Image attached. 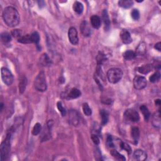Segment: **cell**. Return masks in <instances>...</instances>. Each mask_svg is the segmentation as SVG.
<instances>
[{"mask_svg": "<svg viewBox=\"0 0 161 161\" xmlns=\"http://www.w3.org/2000/svg\"><path fill=\"white\" fill-rule=\"evenodd\" d=\"M3 18L9 27H15L20 23V15L17 10L12 6H8L3 12Z\"/></svg>", "mask_w": 161, "mask_h": 161, "instance_id": "1", "label": "cell"}, {"mask_svg": "<svg viewBox=\"0 0 161 161\" xmlns=\"http://www.w3.org/2000/svg\"><path fill=\"white\" fill-rule=\"evenodd\" d=\"M11 133H8L5 140L1 144L0 152H1V160H5L8 159L10 154V139H11Z\"/></svg>", "mask_w": 161, "mask_h": 161, "instance_id": "2", "label": "cell"}, {"mask_svg": "<svg viewBox=\"0 0 161 161\" xmlns=\"http://www.w3.org/2000/svg\"><path fill=\"white\" fill-rule=\"evenodd\" d=\"M34 87L38 91L43 92L47 89V84L46 81V77L43 71L40 72L36 77L34 81Z\"/></svg>", "mask_w": 161, "mask_h": 161, "instance_id": "3", "label": "cell"}, {"mask_svg": "<svg viewBox=\"0 0 161 161\" xmlns=\"http://www.w3.org/2000/svg\"><path fill=\"white\" fill-rule=\"evenodd\" d=\"M123 71L119 68H112L107 72V78L108 81L112 84L118 83L123 77Z\"/></svg>", "mask_w": 161, "mask_h": 161, "instance_id": "4", "label": "cell"}, {"mask_svg": "<svg viewBox=\"0 0 161 161\" xmlns=\"http://www.w3.org/2000/svg\"><path fill=\"white\" fill-rule=\"evenodd\" d=\"M1 73V79L3 80V83L7 86L12 85L13 80H14V77H13V75L12 73V72L7 68H2Z\"/></svg>", "mask_w": 161, "mask_h": 161, "instance_id": "5", "label": "cell"}, {"mask_svg": "<svg viewBox=\"0 0 161 161\" xmlns=\"http://www.w3.org/2000/svg\"><path fill=\"white\" fill-rule=\"evenodd\" d=\"M124 118L126 122H138L140 120V116L136 111L132 109L126 110L124 113Z\"/></svg>", "mask_w": 161, "mask_h": 161, "instance_id": "6", "label": "cell"}, {"mask_svg": "<svg viewBox=\"0 0 161 161\" xmlns=\"http://www.w3.org/2000/svg\"><path fill=\"white\" fill-rule=\"evenodd\" d=\"M133 87L137 90L143 89L147 86V79L143 76H137L133 79Z\"/></svg>", "mask_w": 161, "mask_h": 161, "instance_id": "7", "label": "cell"}, {"mask_svg": "<svg viewBox=\"0 0 161 161\" xmlns=\"http://www.w3.org/2000/svg\"><path fill=\"white\" fill-rule=\"evenodd\" d=\"M69 42L73 45H77L79 42L78 31L74 27H70L68 31Z\"/></svg>", "mask_w": 161, "mask_h": 161, "instance_id": "8", "label": "cell"}, {"mask_svg": "<svg viewBox=\"0 0 161 161\" xmlns=\"http://www.w3.org/2000/svg\"><path fill=\"white\" fill-rule=\"evenodd\" d=\"M52 121H49L47 122V125H45L44 129H43L42 132V135L41 137V140L42 142L43 141H47L49 139H50L51 137V133H50V130H51V128L52 126Z\"/></svg>", "mask_w": 161, "mask_h": 161, "instance_id": "9", "label": "cell"}, {"mask_svg": "<svg viewBox=\"0 0 161 161\" xmlns=\"http://www.w3.org/2000/svg\"><path fill=\"white\" fill-rule=\"evenodd\" d=\"M69 120L74 126H78L79 124V115L76 110H70L69 112Z\"/></svg>", "mask_w": 161, "mask_h": 161, "instance_id": "10", "label": "cell"}, {"mask_svg": "<svg viewBox=\"0 0 161 161\" xmlns=\"http://www.w3.org/2000/svg\"><path fill=\"white\" fill-rule=\"evenodd\" d=\"M80 30L82 34L85 37H89L92 33V30L90 27L89 24L86 21H84L81 23L80 26Z\"/></svg>", "mask_w": 161, "mask_h": 161, "instance_id": "11", "label": "cell"}, {"mask_svg": "<svg viewBox=\"0 0 161 161\" xmlns=\"http://www.w3.org/2000/svg\"><path fill=\"white\" fill-rule=\"evenodd\" d=\"M133 159L139 161H143L147 159V155L145 151L141 149H137L135 150L133 155Z\"/></svg>", "mask_w": 161, "mask_h": 161, "instance_id": "12", "label": "cell"}, {"mask_svg": "<svg viewBox=\"0 0 161 161\" xmlns=\"http://www.w3.org/2000/svg\"><path fill=\"white\" fill-rule=\"evenodd\" d=\"M120 38L122 41L125 44H129L132 42V38L130 35V33L126 30H123L120 33Z\"/></svg>", "mask_w": 161, "mask_h": 161, "instance_id": "13", "label": "cell"}, {"mask_svg": "<svg viewBox=\"0 0 161 161\" xmlns=\"http://www.w3.org/2000/svg\"><path fill=\"white\" fill-rule=\"evenodd\" d=\"M90 22L91 25L95 29H98L101 24V20L100 17L97 15H93L90 18Z\"/></svg>", "mask_w": 161, "mask_h": 161, "instance_id": "14", "label": "cell"}, {"mask_svg": "<svg viewBox=\"0 0 161 161\" xmlns=\"http://www.w3.org/2000/svg\"><path fill=\"white\" fill-rule=\"evenodd\" d=\"M80 95H81V93L80 91L78 89L74 88L70 90L66 96L68 99H72L79 98Z\"/></svg>", "mask_w": 161, "mask_h": 161, "instance_id": "15", "label": "cell"}, {"mask_svg": "<svg viewBox=\"0 0 161 161\" xmlns=\"http://www.w3.org/2000/svg\"><path fill=\"white\" fill-rule=\"evenodd\" d=\"M152 125L156 128L159 129L160 127V110L154 113L152 117Z\"/></svg>", "mask_w": 161, "mask_h": 161, "instance_id": "16", "label": "cell"}, {"mask_svg": "<svg viewBox=\"0 0 161 161\" xmlns=\"http://www.w3.org/2000/svg\"><path fill=\"white\" fill-rule=\"evenodd\" d=\"M147 51L146 43L145 42H142L137 47L135 53L138 55H143L145 54Z\"/></svg>", "mask_w": 161, "mask_h": 161, "instance_id": "17", "label": "cell"}, {"mask_svg": "<svg viewBox=\"0 0 161 161\" xmlns=\"http://www.w3.org/2000/svg\"><path fill=\"white\" fill-rule=\"evenodd\" d=\"M40 62L43 66H49L51 65L52 64L51 60H50L49 57L47 53H43V54H42V56L40 57Z\"/></svg>", "mask_w": 161, "mask_h": 161, "instance_id": "18", "label": "cell"}, {"mask_svg": "<svg viewBox=\"0 0 161 161\" xmlns=\"http://www.w3.org/2000/svg\"><path fill=\"white\" fill-rule=\"evenodd\" d=\"M152 69V66L151 64L143 65L138 68V71L142 74H147Z\"/></svg>", "mask_w": 161, "mask_h": 161, "instance_id": "19", "label": "cell"}, {"mask_svg": "<svg viewBox=\"0 0 161 161\" xmlns=\"http://www.w3.org/2000/svg\"><path fill=\"white\" fill-rule=\"evenodd\" d=\"M73 9L74 12L78 13V15H80L83 12L84 6L79 1H76L73 5Z\"/></svg>", "mask_w": 161, "mask_h": 161, "instance_id": "20", "label": "cell"}, {"mask_svg": "<svg viewBox=\"0 0 161 161\" xmlns=\"http://www.w3.org/2000/svg\"><path fill=\"white\" fill-rule=\"evenodd\" d=\"M103 20L104 24H105L106 29L108 30L110 28V20L108 12H107V10L106 9H105L103 12Z\"/></svg>", "mask_w": 161, "mask_h": 161, "instance_id": "21", "label": "cell"}, {"mask_svg": "<svg viewBox=\"0 0 161 161\" xmlns=\"http://www.w3.org/2000/svg\"><path fill=\"white\" fill-rule=\"evenodd\" d=\"M118 5L120 7L123 8H129L133 5V1L131 0H120L118 1Z\"/></svg>", "mask_w": 161, "mask_h": 161, "instance_id": "22", "label": "cell"}, {"mask_svg": "<svg viewBox=\"0 0 161 161\" xmlns=\"http://www.w3.org/2000/svg\"><path fill=\"white\" fill-rule=\"evenodd\" d=\"M136 53L133 50H129L123 53V58L125 60H132L136 57Z\"/></svg>", "mask_w": 161, "mask_h": 161, "instance_id": "23", "label": "cell"}, {"mask_svg": "<svg viewBox=\"0 0 161 161\" xmlns=\"http://www.w3.org/2000/svg\"><path fill=\"white\" fill-rule=\"evenodd\" d=\"M140 110L141 111V112H142L143 114L144 119H145V121H148L149 119L150 118V114L148 108H147V107L145 105H142L140 107Z\"/></svg>", "mask_w": 161, "mask_h": 161, "instance_id": "24", "label": "cell"}, {"mask_svg": "<svg viewBox=\"0 0 161 161\" xmlns=\"http://www.w3.org/2000/svg\"><path fill=\"white\" fill-rule=\"evenodd\" d=\"M100 115L101 118V122L103 125H106L108 123L109 120L108 113L105 110H101L100 111Z\"/></svg>", "mask_w": 161, "mask_h": 161, "instance_id": "25", "label": "cell"}, {"mask_svg": "<svg viewBox=\"0 0 161 161\" xmlns=\"http://www.w3.org/2000/svg\"><path fill=\"white\" fill-rule=\"evenodd\" d=\"M26 85H27V79H26V77H23L19 83L20 93H23V92H24L25 90L26 89Z\"/></svg>", "mask_w": 161, "mask_h": 161, "instance_id": "26", "label": "cell"}, {"mask_svg": "<svg viewBox=\"0 0 161 161\" xmlns=\"http://www.w3.org/2000/svg\"><path fill=\"white\" fill-rule=\"evenodd\" d=\"M131 135L133 139L137 142L140 137V130L137 127H133L131 131Z\"/></svg>", "mask_w": 161, "mask_h": 161, "instance_id": "27", "label": "cell"}, {"mask_svg": "<svg viewBox=\"0 0 161 161\" xmlns=\"http://www.w3.org/2000/svg\"><path fill=\"white\" fill-rule=\"evenodd\" d=\"M111 155H112L114 158L118 160H125L126 158L123 155H122L120 153H119L118 151L116 150H112L110 152Z\"/></svg>", "mask_w": 161, "mask_h": 161, "instance_id": "28", "label": "cell"}, {"mask_svg": "<svg viewBox=\"0 0 161 161\" xmlns=\"http://www.w3.org/2000/svg\"><path fill=\"white\" fill-rule=\"evenodd\" d=\"M18 41L20 43H32L31 35H26L25 36H22L19 39H18Z\"/></svg>", "mask_w": 161, "mask_h": 161, "instance_id": "29", "label": "cell"}, {"mask_svg": "<svg viewBox=\"0 0 161 161\" xmlns=\"http://www.w3.org/2000/svg\"><path fill=\"white\" fill-rule=\"evenodd\" d=\"M1 41L4 43H8L12 40V36L8 32H3L1 34Z\"/></svg>", "mask_w": 161, "mask_h": 161, "instance_id": "30", "label": "cell"}, {"mask_svg": "<svg viewBox=\"0 0 161 161\" xmlns=\"http://www.w3.org/2000/svg\"><path fill=\"white\" fill-rule=\"evenodd\" d=\"M120 146L121 149L125 150L129 154H130L132 153V148H131V147L127 143L121 142L120 143Z\"/></svg>", "mask_w": 161, "mask_h": 161, "instance_id": "31", "label": "cell"}, {"mask_svg": "<svg viewBox=\"0 0 161 161\" xmlns=\"http://www.w3.org/2000/svg\"><path fill=\"white\" fill-rule=\"evenodd\" d=\"M160 78V74L159 71H157L151 76L149 78L150 81L152 83H155L156 82H158Z\"/></svg>", "mask_w": 161, "mask_h": 161, "instance_id": "32", "label": "cell"}, {"mask_svg": "<svg viewBox=\"0 0 161 161\" xmlns=\"http://www.w3.org/2000/svg\"><path fill=\"white\" fill-rule=\"evenodd\" d=\"M83 112L85 113V115L86 116H91L92 114V110L90 108L89 106L88 103H85L83 105Z\"/></svg>", "mask_w": 161, "mask_h": 161, "instance_id": "33", "label": "cell"}, {"mask_svg": "<svg viewBox=\"0 0 161 161\" xmlns=\"http://www.w3.org/2000/svg\"><path fill=\"white\" fill-rule=\"evenodd\" d=\"M31 35V39H32V43H35L37 45V46H39V43L40 42V36L39 34L37 32H33Z\"/></svg>", "mask_w": 161, "mask_h": 161, "instance_id": "34", "label": "cell"}, {"mask_svg": "<svg viewBox=\"0 0 161 161\" xmlns=\"http://www.w3.org/2000/svg\"><path fill=\"white\" fill-rule=\"evenodd\" d=\"M41 130H42L41 125H40V123H37L35 124L34 126H33L32 133L33 135H37L40 132H41Z\"/></svg>", "mask_w": 161, "mask_h": 161, "instance_id": "35", "label": "cell"}, {"mask_svg": "<svg viewBox=\"0 0 161 161\" xmlns=\"http://www.w3.org/2000/svg\"><path fill=\"white\" fill-rule=\"evenodd\" d=\"M106 60V57L105 54H103L101 52H99V54L97 56V63L99 66Z\"/></svg>", "mask_w": 161, "mask_h": 161, "instance_id": "36", "label": "cell"}, {"mask_svg": "<svg viewBox=\"0 0 161 161\" xmlns=\"http://www.w3.org/2000/svg\"><path fill=\"white\" fill-rule=\"evenodd\" d=\"M57 108L59 110L60 113H61L62 116H64L66 115V110L62 105V103L60 101H59L57 103Z\"/></svg>", "mask_w": 161, "mask_h": 161, "instance_id": "37", "label": "cell"}, {"mask_svg": "<svg viewBox=\"0 0 161 161\" xmlns=\"http://www.w3.org/2000/svg\"><path fill=\"white\" fill-rule=\"evenodd\" d=\"M131 16L133 20H138L140 18V13L137 9H134L131 13Z\"/></svg>", "mask_w": 161, "mask_h": 161, "instance_id": "38", "label": "cell"}, {"mask_svg": "<svg viewBox=\"0 0 161 161\" xmlns=\"http://www.w3.org/2000/svg\"><path fill=\"white\" fill-rule=\"evenodd\" d=\"M12 35H13L14 37L17 38L18 39H19L20 37H21L22 36V32L20 30H13L12 32Z\"/></svg>", "mask_w": 161, "mask_h": 161, "instance_id": "39", "label": "cell"}, {"mask_svg": "<svg viewBox=\"0 0 161 161\" xmlns=\"http://www.w3.org/2000/svg\"><path fill=\"white\" fill-rule=\"evenodd\" d=\"M106 143L108 146L110 147H114V143H113V137L112 135H108L106 139Z\"/></svg>", "mask_w": 161, "mask_h": 161, "instance_id": "40", "label": "cell"}, {"mask_svg": "<svg viewBox=\"0 0 161 161\" xmlns=\"http://www.w3.org/2000/svg\"><path fill=\"white\" fill-rule=\"evenodd\" d=\"M91 139L93 140V143L95 144V145H98L99 143V137L97 136L96 135H95V134H93L91 135Z\"/></svg>", "mask_w": 161, "mask_h": 161, "instance_id": "41", "label": "cell"}, {"mask_svg": "<svg viewBox=\"0 0 161 161\" xmlns=\"http://www.w3.org/2000/svg\"><path fill=\"white\" fill-rule=\"evenodd\" d=\"M160 47H161V43H160V42H158V43H157L155 45V49H156V50H158L159 52H160V50H161Z\"/></svg>", "mask_w": 161, "mask_h": 161, "instance_id": "42", "label": "cell"}, {"mask_svg": "<svg viewBox=\"0 0 161 161\" xmlns=\"http://www.w3.org/2000/svg\"><path fill=\"white\" fill-rule=\"evenodd\" d=\"M37 3H38V5L40 8H43V6H45V2L43 1H37Z\"/></svg>", "mask_w": 161, "mask_h": 161, "instance_id": "43", "label": "cell"}, {"mask_svg": "<svg viewBox=\"0 0 161 161\" xmlns=\"http://www.w3.org/2000/svg\"><path fill=\"white\" fill-rule=\"evenodd\" d=\"M155 103H156V106H159L160 105V99H156V100L155 101Z\"/></svg>", "mask_w": 161, "mask_h": 161, "instance_id": "44", "label": "cell"}, {"mask_svg": "<svg viewBox=\"0 0 161 161\" xmlns=\"http://www.w3.org/2000/svg\"><path fill=\"white\" fill-rule=\"evenodd\" d=\"M3 108V103H1V111H2Z\"/></svg>", "mask_w": 161, "mask_h": 161, "instance_id": "45", "label": "cell"}]
</instances>
